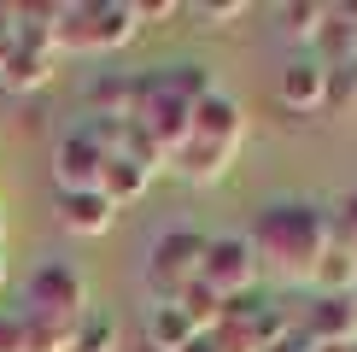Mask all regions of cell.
I'll return each instance as SVG.
<instances>
[{
	"mask_svg": "<svg viewBox=\"0 0 357 352\" xmlns=\"http://www.w3.org/2000/svg\"><path fill=\"white\" fill-rule=\"evenodd\" d=\"M246 241L258 253V270H270L275 282H305L310 288L317 258L334 241V212L317 200H270V205H258Z\"/></svg>",
	"mask_w": 357,
	"mask_h": 352,
	"instance_id": "cell-1",
	"label": "cell"
},
{
	"mask_svg": "<svg viewBox=\"0 0 357 352\" xmlns=\"http://www.w3.org/2000/svg\"><path fill=\"white\" fill-rule=\"evenodd\" d=\"M322 12H328V6H317V0L281 6V18H287V36H299V41H317V29H322Z\"/></svg>",
	"mask_w": 357,
	"mask_h": 352,
	"instance_id": "cell-19",
	"label": "cell"
},
{
	"mask_svg": "<svg viewBox=\"0 0 357 352\" xmlns=\"http://www.w3.org/2000/svg\"><path fill=\"white\" fill-rule=\"evenodd\" d=\"M199 258H205V235L199 229H158L153 247L141 258V282L153 293V305H176L182 293L199 282Z\"/></svg>",
	"mask_w": 357,
	"mask_h": 352,
	"instance_id": "cell-2",
	"label": "cell"
},
{
	"mask_svg": "<svg viewBox=\"0 0 357 352\" xmlns=\"http://www.w3.org/2000/svg\"><path fill=\"white\" fill-rule=\"evenodd\" d=\"M77 329H59V323H36L18 311V352H70Z\"/></svg>",
	"mask_w": 357,
	"mask_h": 352,
	"instance_id": "cell-16",
	"label": "cell"
},
{
	"mask_svg": "<svg viewBox=\"0 0 357 352\" xmlns=\"http://www.w3.org/2000/svg\"><path fill=\"white\" fill-rule=\"evenodd\" d=\"M70 352H117V323L100 317V311H88V317L77 323V341H70Z\"/></svg>",
	"mask_w": 357,
	"mask_h": 352,
	"instance_id": "cell-17",
	"label": "cell"
},
{
	"mask_svg": "<svg viewBox=\"0 0 357 352\" xmlns=\"http://www.w3.org/2000/svg\"><path fill=\"white\" fill-rule=\"evenodd\" d=\"M310 288H317V300H351V293H357V247L334 235L328 253L317 258V276H310Z\"/></svg>",
	"mask_w": 357,
	"mask_h": 352,
	"instance_id": "cell-10",
	"label": "cell"
},
{
	"mask_svg": "<svg viewBox=\"0 0 357 352\" xmlns=\"http://www.w3.org/2000/svg\"><path fill=\"white\" fill-rule=\"evenodd\" d=\"M24 317L59 323V329H77V323L88 317V282H82V270H70L65 258L36 264L29 282H24Z\"/></svg>",
	"mask_w": 357,
	"mask_h": 352,
	"instance_id": "cell-3",
	"label": "cell"
},
{
	"mask_svg": "<svg viewBox=\"0 0 357 352\" xmlns=\"http://www.w3.org/2000/svg\"><path fill=\"white\" fill-rule=\"evenodd\" d=\"M146 346L153 352H182L199 341V329H193V317L182 311V305H146V323H141Z\"/></svg>",
	"mask_w": 357,
	"mask_h": 352,
	"instance_id": "cell-12",
	"label": "cell"
},
{
	"mask_svg": "<svg viewBox=\"0 0 357 352\" xmlns=\"http://www.w3.org/2000/svg\"><path fill=\"white\" fill-rule=\"evenodd\" d=\"M334 235L357 247V194H346V200H340V212H334Z\"/></svg>",
	"mask_w": 357,
	"mask_h": 352,
	"instance_id": "cell-22",
	"label": "cell"
},
{
	"mask_svg": "<svg viewBox=\"0 0 357 352\" xmlns=\"http://www.w3.org/2000/svg\"><path fill=\"white\" fill-rule=\"evenodd\" d=\"M146 182H153V165H141L135 153H106V165H100V194H106L117 212H123L129 200H141Z\"/></svg>",
	"mask_w": 357,
	"mask_h": 352,
	"instance_id": "cell-11",
	"label": "cell"
},
{
	"mask_svg": "<svg viewBox=\"0 0 357 352\" xmlns=\"http://www.w3.org/2000/svg\"><path fill=\"white\" fill-rule=\"evenodd\" d=\"M182 0H135V18L141 24H158V18H182Z\"/></svg>",
	"mask_w": 357,
	"mask_h": 352,
	"instance_id": "cell-21",
	"label": "cell"
},
{
	"mask_svg": "<svg viewBox=\"0 0 357 352\" xmlns=\"http://www.w3.org/2000/svg\"><path fill=\"white\" fill-rule=\"evenodd\" d=\"M141 36L135 0H88V53H112Z\"/></svg>",
	"mask_w": 357,
	"mask_h": 352,
	"instance_id": "cell-9",
	"label": "cell"
},
{
	"mask_svg": "<svg viewBox=\"0 0 357 352\" xmlns=\"http://www.w3.org/2000/svg\"><path fill=\"white\" fill-rule=\"evenodd\" d=\"M47 82H53V53L41 47H12V59L0 65V88H12V94H36Z\"/></svg>",
	"mask_w": 357,
	"mask_h": 352,
	"instance_id": "cell-14",
	"label": "cell"
},
{
	"mask_svg": "<svg viewBox=\"0 0 357 352\" xmlns=\"http://www.w3.org/2000/svg\"><path fill=\"white\" fill-rule=\"evenodd\" d=\"M53 212H59V229L77 235V241H100V235L117 223V205L100 194V188H82V194H59V200H53Z\"/></svg>",
	"mask_w": 357,
	"mask_h": 352,
	"instance_id": "cell-8",
	"label": "cell"
},
{
	"mask_svg": "<svg viewBox=\"0 0 357 352\" xmlns=\"http://www.w3.org/2000/svg\"><path fill=\"white\" fill-rule=\"evenodd\" d=\"M357 106V59L328 65V112H351Z\"/></svg>",
	"mask_w": 357,
	"mask_h": 352,
	"instance_id": "cell-18",
	"label": "cell"
},
{
	"mask_svg": "<svg viewBox=\"0 0 357 352\" xmlns=\"http://www.w3.org/2000/svg\"><path fill=\"white\" fill-rule=\"evenodd\" d=\"M182 352H217V346H211V335H199V341H193V346H182Z\"/></svg>",
	"mask_w": 357,
	"mask_h": 352,
	"instance_id": "cell-24",
	"label": "cell"
},
{
	"mask_svg": "<svg viewBox=\"0 0 357 352\" xmlns=\"http://www.w3.org/2000/svg\"><path fill=\"white\" fill-rule=\"evenodd\" d=\"M188 141L222 147V153H241V141H246V112H241V100H234V94H222V88H211L205 100H193Z\"/></svg>",
	"mask_w": 357,
	"mask_h": 352,
	"instance_id": "cell-5",
	"label": "cell"
},
{
	"mask_svg": "<svg viewBox=\"0 0 357 352\" xmlns=\"http://www.w3.org/2000/svg\"><path fill=\"white\" fill-rule=\"evenodd\" d=\"M275 100L287 112H328V65H322L317 53H299V59H287L281 65V77H275Z\"/></svg>",
	"mask_w": 357,
	"mask_h": 352,
	"instance_id": "cell-7",
	"label": "cell"
},
{
	"mask_svg": "<svg viewBox=\"0 0 357 352\" xmlns=\"http://www.w3.org/2000/svg\"><path fill=\"white\" fill-rule=\"evenodd\" d=\"M6 282H12V264H6V247H0V293H6Z\"/></svg>",
	"mask_w": 357,
	"mask_h": 352,
	"instance_id": "cell-23",
	"label": "cell"
},
{
	"mask_svg": "<svg viewBox=\"0 0 357 352\" xmlns=\"http://www.w3.org/2000/svg\"><path fill=\"white\" fill-rule=\"evenodd\" d=\"M310 335L322 341H357V317H351V300H317L310 311Z\"/></svg>",
	"mask_w": 357,
	"mask_h": 352,
	"instance_id": "cell-15",
	"label": "cell"
},
{
	"mask_svg": "<svg viewBox=\"0 0 357 352\" xmlns=\"http://www.w3.org/2000/svg\"><path fill=\"white\" fill-rule=\"evenodd\" d=\"M234 165V153H222V147H205V141H182V153L170 159V170L182 176V182L193 188H205V182H222Z\"/></svg>",
	"mask_w": 357,
	"mask_h": 352,
	"instance_id": "cell-13",
	"label": "cell"
},
{
	"mask_svg": "<svg viewBox=\"0 0 357 352\" xmlns=\"http://www.w3.org/2000/svg\"><path fill=\"white\" fill-rule=\"evenodd\" d=\"M0 241H6V212H0Z\"/></svg>",
	"mask_w": 357,
	"mask_h": 352,
	"instance_id": "cell-25",
	"label": "cell"
},
{
	"mask_svg": "<svg viewBox=\"0 0 357 352\" xmlns=\"http://www.w3.org/2000/svg\"><path fill=\"white\" fill-rule=\"evenodd\" d=\"M100 165H106V147H100L88 129H65L53 147V182L59 194H82V188H100Z\"/></svg>",
	"mask_w": 357,
	"mask_h": 352,
	"instance_id": "cell-6",
	"label": "cell"
},
{
	"mask_svg": "<svg viewBox=\"0 0 357 352\" xmlns=\"http://www.w3.org/2000/svg\"><path fill=\"white\" fill-rule=\"evenodd\" d=\"M258 253H252L246 235H205V258H199V282L217 293V300L241 305L252 288H258Z\"/></svg>",
	"mask_w": 357,
	"mask_h": 352,
	"instance_id": "cell-4",
	"label": "cell"
},
{
	"mask_svg": "<svg viewBox=\"0 0 357 352\" xmlns=\"http://www.w3.org/2000/svg\"><path fill=\"white\" fill-rule=\"evenodd\" d=\"M193 18H205V29H222L229 18H246V0H199V6H188Z\"/></svg>",
	"mask_w": 357,
	"mask_h": 352,
	"instance_id": "cell-20",
	"label": "cell"
}]
</instances>
